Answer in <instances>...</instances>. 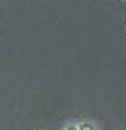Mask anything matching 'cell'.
Returning <instances> with one entry per match:
<instances>
[{
    "mask_svg": "<svg viewBox=\"0 0 126 130\" xmlns=\"http://www.w3.org/2000/svg\"><path fill=\"white\" fill-rule=\"evenodd\" d=\"M64 130H78V124H70V126H66Z\"/></svg>",
    "mask_w": 126,
    "mask_h": 130,
    "instance_id": "obj_2",
    "label": "cell"
},
{
    "mask_svg": "<svg viewBox=\"0 0 126 130\" xmlns=\"http://www.w3.org/2000/svg\"><path fill=\"white\" fill-rule=\"evenodd\" d=\"M78 130H93V126L87 122H82V124H78Z\"/></svg>",
    "mask_w": 126,
    "mask_h": 130,
    "instance_id": "obj_1",
    "label": "cell"
}]
</instances>
